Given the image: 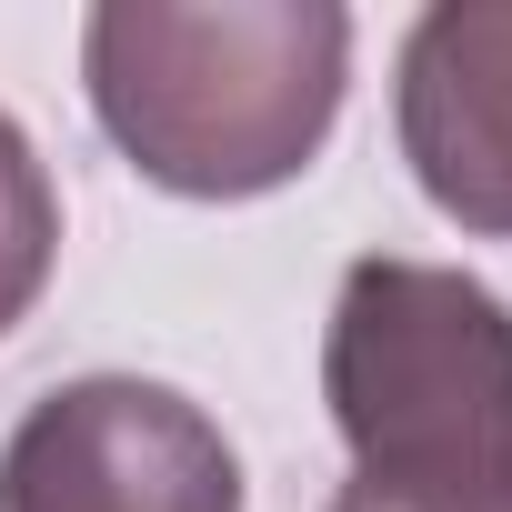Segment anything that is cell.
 <instances>
[{
    "label": "cell",
    "mask_w": 512,
    "mask_h": 512,
    "mask_svg": "<svg viewBox=\"0 0 512 512\" xmlns=\"http://www.w3.org/2000/svg\"><path fill=\"white\" fill-rule=\"evenodd\" d=\"M81 81L111 151L181 201H262L302 181L352 91L342 0H101Z\"/></svg>",
    "instance_id": "1"
},
{
    "label": "cell",
    "mask_w": 512,
    "mask_h": 512,
    "mask_svg": "<svg viewBox=\"0 0 512 512\" xmlns=\"http://www.w3.org/2000/svg\"><path fill=\"white\" fill-rule=\"evenodd\" d=\"M322 402L352 472L512 482V302L452 262L362 251L332 292Z\"/></svg>",
    "instance_id": "2"
},
{
    "label": "cell",
    "mask_w": 512,
    "mask_h": 512,
    "mask_svg": "<svg viewBox=\"0 0 512 512\" xmlns=\"http://www.w3.org/2000/svg\"><path fill=\"white\" fill-rule=\"evenodd\" d=\"M0 512H241V452L191 392L81 372L0 442Z\"/></svg>",
    "instance_id": "3"
},
{
    "label": "cell",
    "mask_w": 512,
    "mask_h": 512,
    "mask_svg": "<svg viewBox=\"0 0 512 512\" xmlns=\"http://www.w3.org/2000/svg\"><path fill=\"white\" fill-rule=\"evenodd\" d=\"M392 131L442 221L512 241V0H432L402 31Z\"/></svg>",
    "instance_id": "4"
},
{
    "label": "cell",
    "mask_w": 512,
    "mask_h": 512,
    "mask_svg": "<svg viewBox=\"0 0 512 512\" xmlns=\"http://www.w3.org/2000/svg\"><path fill=\"white\" fill-rule=\"evenodd\" d=\"M51 262H61V191H51L31 131L0 111V332L31 322V302L51 292Z\"/></svg>",
    "instance_id": "5"
},
{
    "label": "cell",
    "mask_w": 512,
    "mask_h": 512,
    "mask_svg": "<svg viewBox=\"0 0 512 512\" xmlns=\"http://www.w3.org/2000/svg\"><path fill=\"white\" fill-rule=\"evenodd\" d=\"M332 512H512V482H422V472H352Z\"/></svg>",
    "instance_id": "6"
}]
</instances>
